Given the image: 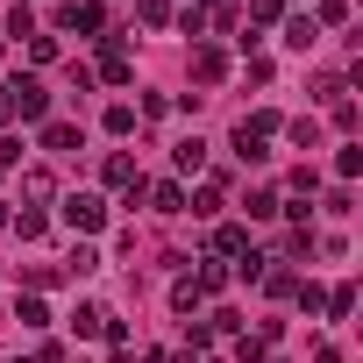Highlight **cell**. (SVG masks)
Segmentation results:
<instances>
[{"label": "cell", "instance_id": "obj_18", "mask_svg": "<svg viewBox=\"0 0 363 363\" xmlns=\"http://www.w3.org/2000/svg\"><path fill=\"white\" fill-rule=\"evenodd\" d=\"M349 22V0H320V8H313V29H342Z\"/></svg>", "mask_w": 363, "mask_h": 363}, {"label": "cell", "instance_id": "obj_28", "mask_svg": "<svg viewBox=\"0 0 363 363\" xmlns=\"http://www.w3.org/2000/svg\"><path fill=\"white\" fill-rule=\"evenodd\" d=\"M264 349H271L264 335H242V342H235V363H264Z\"/></svg>", "mask_w": 363, "mask_h": 363}, {"label": "cell", "instance_id": "obj_19", "mask_svg": "<svg viewBox=\"0 0 363 363\" xmlns=\"http://www.w3.org/2000/svg\"><path fill=\"white\" fill-rule=\"evenodd\" d=\"M278 214H285L278 193H250V221H278Z\"/></svg>", "mask_w": 363, "mask_h": 363}, {"label": "cell", "instance_id": "obj_24", "mask_svg": "<svg viewBox=\"0 0 363 363\" xmlns=\"http://www.w3.org/2000/svg\"><path fill=\"white\" fill-rule=\"evenodd\" d=\"M285 135H292V143H299V150H313V143H320V121H313V114H299V121H292V128H285Z\"/></svg>", "mask_w": 363, "mask_h": 363}, {"label": "cell", "instance_id": "obj_21", "mask_svg": "<svg viewBox=\"0 0 363 363\" xmlns=\"http://www.w3.org/2000/svg\"><path fill=\"white\" fill-rule=\"evenodd\" d=\"M320 313H335V320H349V313H356V285H335V292H328V306H320Z\"/></svg>", "mask_w": 363, "mask_h": 363}, {"label": "cell", "instance_id": "obj_10", "mask_svg": "<svg viewBox=\"0 0 363 363\" xmlns=\"http://www.w3.org/2000/svg\"><path fill=\"white\" fill-rule=\"evenodd\" d=\"M171 164H178V171H186V178H193V171H207V143H200V135H186V143H178V150H171Z\"/></svg>", "mask_w": 363, "mask_h": 363}, {"label": "cell", "instance_id": "obj_29", "mask_svg": "<svg viewBox=\"0 0 363 363\" xmlns=\"http://www.w3.org/2000/svg\"><path fill=\"white\" fill-rule=\"evenodd\" d=\"M8 36H36V15L22 8V0H15V15H8Z\"/></svg>", "mask_w": 363, "mask_h": 363}, {"label": "cell", "instance_id": "obj_26", "mask_svg": "<svg viewBox=\"0 0 363 363\" xmlns=\"http://www.w3.org/2000/svg\"><path fill=\"white\" fill-rule=\"evenodd\" d=\"M171 22H178V29H186V36H200V29H207V8H193V0H186V8H178Z\"/></svg>", "mask_w": 363, "mask_h": 363}, {"label": "cell", "instance_id": "obj_22", "mask_svg": "<svg viewBox=\"0 0 363 363\" xmlns=\"http://www.w3.org/2000/svg\"><path fill=\"white\" fill-rule=\"evenodd\" d=\"M313 186H320V178H313V164H299V171L285 178V193H292V200H313Z\"/></svg>", "mask_w": 363, "mask_h": 363}, {"label": "cell", "instance_id": "obj_25", "mask_svg": "<svg viewBox=\"0 0 363 363\" xmlns=\"http://www.w3.org/2000/svg\"><path fill=\"white\" fill-rule=\"evenodd\" d=\"M135 15H143L150 29H164V22H171V0H135Z\"/></svg>", "mask_w": 363, "mask_h": 363}, {"label": "cell", "instance_id": "obj_1", "mask_svg": "<svg viewBox=\"0 0 363 363\" xmlns=\"http://www.w3.org/2000/svg\"><path fill=\"white\" fill-rule=\"evenodd\" d=\"M271 135H278V114L264 107V114H250V121H235V135H228V143H235V157H242V164H264V157H271V150H264Z\"/></svg>", "mask_w": 363, "mask_h": 363}, {"label": "cell", "instance_id": "obj_8", "mask_svg": "<svg viewBox=\"0 0 363 363\" xmlns=\"http://www.w3.org/2000/svg\"><path fill=\"white\" fill-rule=\"evenodd\" d=\"M143 200H150L157 214H186V186H178V178H171V186H150Z\"/></svg>", "mask_w": 363, "mask_h": 363}, {"label": "cell", "instance_id": "obj_11", "mask_svg": "<svg viewBox=\"0 0 363 363\" xmlns=\"http://www.w3.org/2000/svg\"><path fill=\"white\" fill-rule=\"evenodd\" d=\"M285 43H292V50H313V43H320L313 15H285Z\"/></svg>", "mask_w": 363, "mask_h": 363}, {"label": "cell", "instance_id": "obj_15", "mask_svg": "<svg viewBox=\"0 0 363 363\" xmlns=\"http://www.w3.org/2000/svg\"><path fill=\"white\" fill-rule=\"evenodd\" d=\"M186 214H221V178H207V186L186 200Z\"/></svg>", "mask_w": 363, "mask_h": 363}, {"label": "cell", "instance_id": "obj_31", "mask_svg": "<svg viewBox=\"0 0 363 363\" xmlns=\"http://www.w3.org/2000/svg\"><path fill=\"white\" fill-rule=\"evenodd\" d=\"M250 15H257V22H278V15H285V0H250Z\"/></svg>", "mask_w": 363, "mask_h": 363}, {"label": "cell", "instance_id": "obj_35", "mask_svg": "<svg viewBox=\"0 0 363 363\" xmlns=\"http://www.w3.org/2000/svg\"><path fill=\"white\" fill-rule=\"evenodd\" d=\"M22 8H29V0H22Z\"/></svg>", "mask_w": 363, "mask_h": 363}, {"label": "cell", "instance_id": "obj_14", "mask_svg": "<svg viewBox=\"0 0 363 363\" xmlns=\"http://www.w3.org/2000/svg\"><path fill=\"white\" fill-rule=\"evenodd\" d=\"M107 320H114V313H107V306H93V299H79V313H72V328H79V335H107Z\"/></svg>", "mask_w": 363, "mask_h": 363}, {"label": "cell", "instance_id": "obj_6", "mask_svg": "<svg viewBox=\"0 0 363 363\" xmlns=\"http://www.w3.org/2000/svg\"><path fill=\"white\" fill-rule=\"evenodd\" d=\"M36 143H43L50 157H72V150H79V121H43V128H36Z\"/></svg>", "mask_w": 363, "mask_h": 363}, {"label": "cell", "instance_id": "obj_30", "mask_svg": "<svg viewBox=\"0 0 363 363\" xmlns=\"http://www.w3.org/2000/svg\"><path fill=\"white\" fill-rule=\"evenodd\" d=\"M29 57L36 65H57V36H29Z\"/></svg>", "mask_w": 363, "mask_h": 363}, {"label": "cell", "instance_id": "obj_17", "mask_svg": "<svg viewBox=\"0 0 363 363\" xmlns=\"http://www.w3.org/2000/svg\"><path fill=\"white\" fill-rule=\"evenodd\" d=\"M15 320H22V328H50V306L29 292V299H15Z\"/></svg>", "mask_w": 363, "mask_h": 363}, {"label": "cell", "instance_id": "obj_13", "mask_svg": "<svg viewBox=\"0 0 363 363\" xmlns=\"http://www.w3.org/2000/svg\"><path fill=\"white\" fill-rule=\"evenodd\" d=\"M214 257H250V235H242L235 221H221V228H214Z\"/></svg>", "mask_w": 363, "mask_h": 363}, {"label": "cell", "instance_id": "obj_23", "mask_svg": "<svg viewBox=\"0 0 363 363\" xmlns=\"http://www.w3.org/2000/svg\"><path fill=\"white\" fill-rule=\"evenodd\" d=\"M107 135H135V107L114 100V107H107Z\"/></svg>", "mask_w": 363, "mask_h": 363}, {"label": "cell", "instance_id": "obj_12", "mask_svg": "<svg viewBox=\"0 0 363 363\" xmlns=\"http://www.w3.org/2000/svg\"><path fill=\"white\" fill-rule=\"evenodd\" d=\"M100 79H107V86H128V57H121L114 36H107V50H100Z\"/></svg>", "mask_w": 363, "mask_h": 363}, {"label": "cell", "instance_id": "obj_9", "mask_svg": "<svg viewBox=\"0 0 363 363\" xmlns=\"http://www.w3.org/2000/svg\"><path fill=\"white\" fill-rule=\"evenodd\" d=\"M171 306H178V313H200V306H207V285H200V278H178V285H171Z\"/></svg>", "mask_w": 363, "mask_h": 363}, {"label": "cell", "instance_id": "obj_7", "mask_svg": "<svg viewBox=\"0 0 363 363\" xmlns=\"http://www.w3.org/2000/svg\"><path fill=\"white\" fill-rule=\"evenodd\" d=\"M22 200H36V207H43V200H57V178H50V164H29V171H22Z\"/></svg>", "mask_w": 363, "mask_h": 363}, {"label": "cell", "instance_id": "obj_27", "mask_svg": "<svg viewBox=\"0 0 363 363\" xmlns=\"http://www.w3.org/2000/svg\"><path fill=\"white\" fill-rule=\"evenodd\" d=\"M193 278H200V285H207V299H214V292H221V285H228V271H221V257H214V264H200V271H193Z\"/></svg>", "mask_w": 363, "mask_h": 363}, {"label": "cell", "instance_id": "obj_5", "mask_svg": "<svg viewBox=\"0 0 363 363\" xmlns=\"http://www.w3.org/2000/svg\"><path fill=\"white\" fill-rule=\"evenodd\" d=\"M193 79H200V86H221V79H228V50L193 43Z\"/></svg>", "mask_w": 363, "mask_h": 363}, {"label": "cell", "instance_id": "obj_20", "mask_svg": "<svg viewBox=\"0 0 363 363\" xmlns=\"http://www.w3.org/2000/svg\"><path fill=\"white\" fill-rule=\"evenodd\" d=\"M264 292H271V299H292V292H299V271H264Z\"/></svg>", "mask_w": 363, "mask_h": 363}, {"label": "cell", "instance_id": "obj_3", "mask_svg": "<svg viewBox=\"0 0 363 363\" xmlns=\"http://www.w3.org/2000/svg\"><path fill=\"white\" fill-rule=\"evenodd\" d=\"M65 221H72L79 235H100V228H107V200H100V193H72V200H65Z\"/></svg>", "mask_w": 363, "mask_h": 363}, {"label": "cell", "instance_id": "obj_16", "mask_svg": "<svg viewBox=\"0 0 363 363\" xmlns=\"http://www.w3.org/2000/svg\"><path fill=\"white\" fill-rule=\"evenodd\" d=\"M93 271H100V250H93V242H79V250H72V264H65V278H93Z\"/></svg>", "mask_w": 363, "mask_h": 363}, {"label": "cell", "instance_id": "obj_34", "mask_svg": "<svg viewBox=\"0 0 363 363\" xmlns=\"http://www.w3.org/2000/svg\"><path fill=\"white\" fill-rule=\"evenodd\" d=\"M15 121V107H8V86H0V128H8Z\"/></svg>", "mask_w": 363, "mask_h": 363}, {"label": "cell", "instance_id": "obj_33", "mask_svg": "<svg viewBox=\"0 0 363 363\" xmlns=\"http://www.w3.org/2000/svg\"><path fill=\"white\" fill-rule=\"evenodd\" d=\"M313 363H342V349H335V342H320V349H313Z\"/></svg>", "mask_w": 363, "mask_h": 363}, {"label": "cell", "instance_id": "obj_2", "mask_svg": "<svg viewBox=\"0 0 363 363\" xmlns=\"http://www.w3.org/2000/svg\"><path fill=\"white\" fill-rule=\"evenodd\" d=\"M8 107H15L22 121H50V93H43V79H29V72H22V79L8 86Z\"/></svg>", "mask_w": 363, "mask_h": 363}, {"label": "cell", "instance_id": "obj_4", "mask_svg": "<svg viewBox=\"0 0 363 363\" xmlns=\"http://www.w3.org/2000/svg\"><path fill=\"white\" fill-rule=\"evenodd\" d=\"M57 29H79V36H100L107 15H100V0H72V8H57Z\"/></svg>", "mask_w": 363, "mask_h": 363}, {"label": "cell", "instance_id": "obj_32", "mask_svg": "<svg viewBox=\"0 0 363 363\" xmlns=\"http://www.w3.org/2000/svg\"><path fill=\"white\" fill-rule=\"evenodd\" d=\"M29 363H65V342H43V349H36Z\"/></svg>", "mask_w": 363, "mask_h": 363}]
</instances>
